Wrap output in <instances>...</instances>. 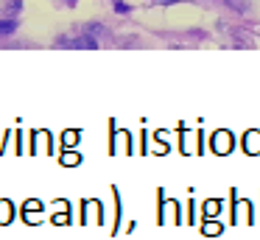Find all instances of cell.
Here are the masks:
<instances>
[{
  "mask_svg": "<svg viewBox=\"0 0 260 240\" xmlns=\"http://www.w3.org/2000/svg\"><path fill=\"white\" fill-rule=\"evenodd\" d=\"M213 148H218V151H230V134H226V131L215 134V137H213Z\"/></svg>",
  "mask_w": 260,
  "mask_h": 240,
  "instance_id": "6da1fadb",
  "label": "cell"
},
{
  "mask_svg": "<svg viewBox=\"0 0 260 240\" xmlns=\"http://www.w3.org/2000/svg\"><path fill=\"white\" fill-rule=\"evenodd\" d=\"M73 48H87V50H95V48H98V42H95L92 37H79V39H76V45H73Z\"/></svg>",
  "mask_w": 260,
  "mask_h": 240,
  "instance_id": "7a4b0ae2",
  "label": "cell"
},
{
  "mask_svg": "<svg viewBox=\"0 0 260 240\" xmlns=\"http://www.w3.org/2000/svg\"><path fill=\"white\" fill-rule=\"evenodd\" d=\"M14 31H17V22L14 20H0V37H9Z\"/></svg>",
  "mask_w": 260,
  "mask_h": 240,
  "instance_id": "3957f363",
  "label": "cell"
},
{
  "mask_svg": "<svg viewBox=\"0 0 260 240\" xmlns=\"http://www.w3.org/2000/svg\"><path fill=\"white\" fill-rule=\"evenodd\" d=\"M9 221V204H0V223Z\"/></svg>",
  "mask_w": 260,
  "mask_h": 240,
  "instance_id": "277c9868",
  "label": "cell"
},
{
  "mask_svg": "<svg viewBox=\"0 0 260 240\" xmlns=\"http://www.w3.org/2000/svg\"><path fill=\"white\" fill-rule=\"evenodd\" d=\"M115 11H118V14H126V11H129V6L120 3V0H118V3H115Z\"/></svg>",
  "mask_w": 260,
  "mask_h": 240,
  "instance_id": "5b68a950",
  "label": "cell"
},
{
  "mask_svg": "<svg viewBox=\"0 0 260 240\" xmlns=\"http://www.w3.org/2000/svg\"><path fill=\"white\" fill-rule=\"evenodd\" d=\"M68 3H76V0H68Z\"/></svg>",
  "mask_w": 260,
  "mask_h": 240,
  "instance_id": "8992f818",
  "label": "cell"
}]
</instances>
